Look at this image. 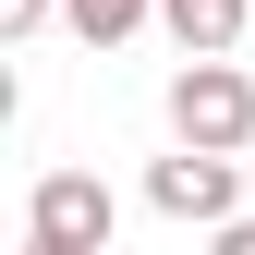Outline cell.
Wrapping results in <instances>:
<instances>
[{
	"instance_id": "obj_5",
	"label": "cell",
	"mask_w": 255,
	"mask_h": 255,
	"mask_svg": "<svg viewBox=\"0 0 255 255\" xmlns=\"http://www.w3.org/2000/svg\"><path fill=\"white\" fill-rule=\"evenodd\" d=\"M146 12H158V0H61V24H73L85 49H122V37H134Z\"/></svg>"
},
{
	"instance_id": "obj_2",
	"label": "cell",
	"mask_w": 255,
	"mask_h": 255,
	"mask_svg": "<svg viewBox=\"0 0 255 255\" xmlns=\"http://www.w3.org/2000/svg\"><path fill=\"white\" fill-rule=\"evenodd\" d=\"M110 219H122V207H110L98 170H49L37 195H24V255H98Z\"/></svg>"
},
{
	"instance_id": "obj_3",
	"label": "cell",
	"mask_w": 255,
	"mask_h": 255,
	"mask_svg": "<svg viewBox=\"0 0 255 255\" xmlns=\"http://www.w3.org/2000/svg\"><path fill=\"white\" fill-rule=\"evenodd\" d=\"M243 182H255V170H231V146H182V158H158V170H146V207L219 231V219L243 207Z\"/></svg>"
},
{
	"instance_id": "obj_1",
	"label": "cell",
	"mask_w": 255,
	"mask_h": 255,
	"mask_svg": "<svg viewBox=\"0 0 255 255\" xmlns=\"http://www.w3.org/2000/svg\"><path fill=\"white\" fill-rule=\"evenodd\" d=\"M170 134L182 146H231V158L255 146V73H243L231 49H195L170 73Z\"/></svg>"
},
{
	"instance_id": "obj_6",
	"label": "cell",
	"mask_w": 255,
	"mask_h": 255,
	"mask_svg": "<svg viewBox=\"0 0 255 255\" xmlns=\"http://www.w3.org/2000/svg\"><path fill=\"white\" fill-rule=\"evenodd\" d=\"M49 12H61V0H0V37H37Z\"/></svg>"
},
{
	"instance_id": "obj_4",
	"label": "cell",
	"mask_w": 255,
	"mask_h": 255,
	"mask_svg": "<svg viewBox=\"0 0 255 255\" xmlns=\"http://www.w3.org/2000/svg\"><path fill=\"white\" fill-rule=\"evenodd\" d=\"M243 12H255V0H158V24L182 37V61H195V49H243Z\"/></svg>"
},
{
	"instance_id": "obj_8",
	"label": "cell",
	"mask_w": 255,
	"mask_h": 255,
	"mask_svg": "<svg viewBox=\"0 0 255 255\" xmlns=\"http://www.w3.org/2000/svg\"><path fill=\"white\" fill-rule=\"evenodd\" d=\"M243 170H255V146H243Z\"/></svg>"
},
{
	"instance_id": "obj_7",
	"label": "cell",
	"mask_w": 255,
	"mask_h": 255,
	"mask_svg": "<svg viewBox=\"0 0 255 255\" xmlns=\"http://www.w3.org/2000/svg\"><path fill=\"white\" fill-rule=\"evenodd\" d=\"M219 255H255V219H219Z\"/></svg>"
}]
</instances>
